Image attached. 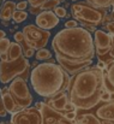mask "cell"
<instances>
[{"label": "cell", "instance_id": "23", "mask_svg": "<svg viewBox=\"0 0 114 124\" xmlns=\"http://www.w3.org/2000/svg\"><path fill=\"white\" fill-rule=\"evenodd\" d=\"M27 18H28V12L27 11H18V10L14 11L13 17H12V19L14 21V23H22Z\"/></svg>", "mask_w": 114, "mask_h": 124}, {"label": "cell", "instance_id": "25", "mask_svg": "<svg viewBox=\"0 0 114 124\" xmlns=\"http://www.w3.org/2000/svg\"><path fill=\"white\" fill-rule=\"evenodd\" d=\"M53 12H54V15H55L58 18H65V17L67 16V11H66V8H65V7H61V6L55 7V8L53 10Z\"/></svg>", "mask_w": 114, "mask_h": 124}, {"label": "cell", "instance_id": "33", "mask_svg": "<svg viewBox=\"0 0 114 124\" xmlns=\"http://www.w3.org/2000/svg\"><path fill=\"white\" fill-rule=\"evenodd\" d=\"M111 57L114 59V36H112V46H111Z\"/></svg>", "mask_w": 114, "mask_h": 124}, {"label": "cell", "instance_id": "16", "mask_svg": "<svg viewBox=\"0 0 114 124\" xmlns=\"http://www.w3.org/2000/svg\"><path fill=\"white\" fill-rule=\"evenodd\" d=\"M102 85L103 90L114 93V62L108 64L105 70H102Z\"/></svg>", "mask_w": 114, "mask_h": 124}, {"label": "cell", "instance_id": "41", "mask_svg": "<svg viewBox=\"0 0 114 124\" xmlns=\"http://www.w3.org/2000/svg\"><path fill=\"white\" fill-rule=\"evenodd\" d=\"M19 1H22V0H19Z\"/></svg>", "mask_w": 114, "mask_h": 124}, {"label": "cell", "instance_id": "36", "mask_svg": "<svg viewBox=\"0 0 114 124\" xmlns=\"http://www.w3.org/2000/svg\"><path fill=\"white\" fill-rule=\"evenodd\" d=\"M4 38H6V31L2 30V29H0V41H1Z\"/></svg>", "mask_w": 114, "mask_h": 124}, {"label": "cell", "instance_id": "18", "mask_svg": "<svg viewBox=\"0 0 114 124\" xmlns=\"http://www.w3.org/2000/svg\"><path fill=\"white\" fill-rule=\"evenodd\" d=\"M13 39H14V42H17V43L22 47L23 55H24L25 58H31V57L35 54V51H34L33 48H30V47L27 45V42H25V40H24V36H23L22 31H17V33H14Z\"/></svg>", "mask_w": 114, "mask_h": 124}, {"label": "cell", "instance_id": "24", "mask_svg": "<svg viewBox=\"0 0 114 124\" xmlns=\"http://www.w3.org/2000/svg\"><path fill=\"white\" fill-rule=\"evenodd\" d=\"M10 45H11V41L7 38H4L0 41V54L1 53H6L8 51V48H10Z\"/></svg>", "mask_w": 114, "mask_h": 124}, {"label": "cell", "instance_id": "2", "mask_svg": "<svg viewBox=\"0 0 114 124\" xmlns=\"http://www.w3.org/2000/svg\"><path fill=\"white\" fill-rule=\"evenodd\" d=\"M52 48L57 58L67 62L82 63L93 60L95 57L94 39L82 27L60 30L52 41Z\"/></svg>", "mask_w": 114, "mask_h": 124}, {"label": "cell", "instance_id": "40", "mask_svg": "<svg viewBox=\"0 0 114 124\" xmlns=\"http://www.w3.org/2000/svg\"><path fill=\"white\" fill-rule=\"evenodd\" d=\"M85 1H86V2H90V1H91V0H85Z\"/></svg>", "mask_w": 114, "mask_h": 124}, {"label": "cell", "instance_id": "39", "mask_svg": "<svg viewBox=\"0 0 114 124\" xmlns=\"http://www.w3.org/2000/svg\"><path fill=\"white\" fill-rule=\"evenodd\" d=\"M55 1H58V2H63L64 0H55Z\"/></svg>", "mask_w": 114, "mask_h": 124}, {"label": "cell", "instance_id": "15", "mask_svg": "<svg viewBox=\"0 0 114 124\" xmlns=\"http://www.w3.org/2000/svg\"><path fill=\"white\" fill-rule=\"evenodd\" d=\"M0 96H1V100H2V104L5 106V110L7 111V113H17L19 111H22V108L16 104L14 99L12 98L10 90H8V87H2L0 89Z\"/></svg>", "mask_w": 114, "mask_h": 124}, {"label": "cell", "instance_id": "30", "mask_svg": "<svg viewBox=\"0 0 114 124\" xmlns=\"http://www.w3.org/2000/svg\"><path fill=\"white\" fill-rule=\"evenodd\" d=\"M63 116H64V117H65L67 121H71V122H72V121H75V119H76V111L66 112V113H64Z\"/></svg>", "mask_w": 114, "mask_h": 124}, {"label": "cell", "instance_id": "11", "mask_svg": "<svg viewBox=\"0 0 114 124\" xmlns=\"http://www.w3.org/2000/svg\"><path fill=\"white\" fill-rule=\"evenodd\" d=\"M40 112L42 116V124H77L76 121H67L61 113L52 110L47 105H44Z\"/></svg>", "mask_w": 114, "mask_h": 124}, {"label": "cell", "instance_id": "19", "mask_svg": "<svg viewBox=\"0 0 114 124\" xmlns=\"http://www.w3.org/2000/svg\"><path fill=\"white\" fill-rule=\"evenodd\" d=\"M6 54H7V62H13V60L19 59L23 55V51H22V47L17 42H11L10 48L6 52Z\"/></svg>", "mask_w": 114, "mask_h": 124}, {"label": "cell", "instance_id": "7", "mask_svg": "<svg viewBox=\"0 0 114 124\" xmlns=\"http://www.w3.org/2000/svg\"><path fill=\"white\" fill-rule=\"evenodd\" d=\"M8 90L12 95V98L14 99L16 104L22 108H28L30 107V105L33 104V95L29 90L28 83L27 81L22 80V78H14L8 85Z\"/></svg>", "mask_w": 114, "mask_h": 124}, {"label": "cell", "instance_id": "31", "mask_svg": "<svg viewBox=\"0 0 114 124\" xmlns=\"http://www.w3.org/2000/svg\"><path fill=\"white\" fill-rule=\"evenodd\" d=\"M6 116H7V111L5 110V106H4L1 96H0V117H6Z\"/></svg>", "mask_w": 114, "mask_h": 124}, {"label": "cell", "instance_id": "14", "mask_svg": "<svg viewBox=\"0 0 114 124\" xmlns=\"http://www.w3.org/2000/svg\"><path fill=\"white\" fill-rule=\"evenodd\" d=\"M59 65L71 76H75L78 72L85 70L86 68L91 66L93 64V60H85V62H82V63H75V62H67V60H64L61 58H57Z\"/></svg>", "mask_w": 114, "mask_h": 124}, {"label": "cell", "instance_id": "35", "mask_svg": "<svg viewBox=\"0 0 114 124\" xmlns=\"http://www.w3.org/2000/svg\"><path fill=\"white\" fill-rule=\"evenodd\" d=\"M43 106H44V104H43V102H36V105H35V108H37L38 111H41Z\"/></svg>", "mask_w": 114, "mask_h": 124}, {"label": "cell", "instance_id": "5", "mask_svg": "<svg viewBox=\"0 0 114 124\" xmlns=\"http://www.w3.org/2000/svg\"><path fill=\"white\" fill-rule=\"evenodd\" d=\"M30 63L24 55L13 62H0V83L7 84L14 78L27 81L29 78Z\"/></svg>", "mask_w": 114, "mask_h": 124}, {"label": "cell", "instance_id": "13", "mask_svg": "<svg viewBox=\"0 0 114 124\" xmlns=\"http://www.w3.org/2000/svg\"><path fill=\"white\" fill-rule=\"evenodd\" d=\"M36 27L42 30H50L59 24V18L53 11H42L36 16Z\"/></svg>", "mask_w": 114, "mask_h": 124}, {"label": "cell", "instance_id": "17", "mask_svg": "<svg viewBox=\"0 0 114 124\" xmlns=\"http://www.w3.org/2000/svg\"><path fill=\"white\" fill-rule=\"evenodd\" d=\"M16 4L13 0H6L1 8H0V21L2 22L4 25H8V22L12 19L13 13L16 11Z\"/></svg>", "mask_w": 114, "mask_h": 124}, {"label": "cell", "instance_id": "38", "mask_svg": "<svg viewBox=\"0 0 114 124\" xmlns=\"http://www.w3.org/2000/svg\"><path fill=\"white\" fill-rule=\"evenodd\" d=\"M112 18H113V21H114V7H113V11H112Z\"/></svg>", "mask_w": 114, "mask_h": 124}, {"label": "cell", "instance_id": "9", "mask_svg": "<svg viewBox=\"0 0 114 124\" xmlns=\"http://www.w3.org/2000/svg\"><path fill=\"white\" fill-rule=\"evenodd\" d=\"M10 124H42V116L37 108L30 106L12 115Z\"/></svg>", "mask_w": 114, "mask_h": 124}, {"label": "cell", "instance_id": "21", "mask_svg": "<svg viewBox=\"0 0 114 124\" xmlns=\"http://www.w3.org/2000/svg\"><path fill=\"white\" fill-rule=\"evenodd\" d=\"M89 4H91L94 7L106 10V8L111 7L112 5H114V0H91Z\"/></svg>", "mask_w": 114, "mask_h": 124}, {"label": "cell", "instance_id": "28", "mask_svg": "<svg viewBox=\"0 0 114 124\" xmlns=\"http://www.w3.org/2000/svg\"><path fill=\"white\" fill-rule=\"evenodd\" d=\"M78 27V22H76L75 19H70L67 22H65V28L66 29H73Z\"/></svg>", "mask_w": 114, "mask_h": 124}, {"label": "cell", "instance_id": "22", "mask_svg": "<svg viewBox=\"0 0 114 124\" xmlns=\"http://www.w3.org/2000/svg\"><path fill=\"white\" fill-rule=\"evenodd\" d=\"M35 58L36 60H47V59H52V52L47 48H41L36 51L35 53Z\"/></svg>", "mask_w": 114, "mask_h": 124}, {"label": "cell", "instance_id": "37", "mask_svg": "<svg viewBox=\"0 0 114 124\" xmlns=\"http://www.w3.org/2000/svg\"><path fill=\"white\" fill-rule=\"evenodd\" d=\"M111 100H114V93H111Z\"/></svg>", "mask_w": 114, "mask_h": 124}, {"label": "cell", "instance_id": "10", "mask_svg": "<svg viewBox=\"0 0 114 124\" xmlns=\"http://www.w3.org/2000/svg\"><path fill=\"white\" fill-rule=\"evenodd\" d=\"M93 113L101 121L102 124H114V100L108 102H100Z\"/></svg>", "mask_w": 114, "mask_h": 124}, {"label": "cell", "instance_id": "29", "mask_svg": "<svg viewBox=\"0 0 114 124\" xmlns=\"http://www.w3.org/2000/svg\"><path fill=\"white\" fill-rule=\"evenodd\" d=\"M108 101H111V93L103 90L101 94V102H108Z\"/></svg>", "mask_w": 114, "mask_h": 124}, {"label": "cell", "instance_id": "12", "mask_svg": "<svg viewBox=\"0 0 114 124\" xmlns=\"http://www.w3.org/2000/svg\"><path fill=\"white\" fill-rule=\"evenodd\" d=\"M67 102H70L67 92H61L52 98H46L43 101L44 105H47L48 107H50L52 110H54L61 115L65 113V106Z\"/></svg>", "mask_w": 114, "mask_h": 124}, {"label": "cell", "instance_id": "34", "mask_svg": "<svg viewBox=\"0 0 114 124\" xmlns=\"http://www.w3.org/2000/svg\"><path fill=\"white\" fill-rule=\"evenodd\" d=\"M0 62H7V54L6 53H1L0 54Z\"/></svg>", "mask_w": 114, "mask_h": 124}, {"label": "cell", "instance_id": "1", "mask_svg": "<svg viewBox=\"0 0 114 124\" xmlns=\"http://www.w3.org/2000/svg\"><path fill=\"white\" fill-rule=\"evenodd\" d=\"M102 70L96 66H89L85 70L71 76L67 88L69 100L76 110L90 111L101 102Z\"/></svg>", "mask_w": 114, "mask_h": 124}, {"label": "cell", "instance_id": "27", "mask_svg": "<svg viewBox=\"0 0 114 124\" xmlns=\"http://www.w3.org/2000/svg\"><path fill=\"white\" fill-rule=\"evenodd\" d=\"M105 29L108 31V34H109L111 36H114V21L107 23V24H105Z\"/></svg>", "mask_w": 114, "mask_h": 124}, {"label": "cell", "instance_id": "8", "mask_svg": "<svg viewBox=\"0 0 114 124\" xmlns=\"http://www.w3.org/2000/svg\"><path fill=\"white\" fill-rule=\"evenodd\" d=\"M22 34L24 36L27 45L34 51L44 48V46L48 43V40L50 38V33L48 30H42L34 24L25 25L22 30Z\"/></svg>", "mask_w": 114, "mask_h": 124}, {"label": "cell", "instance_id": "3", "mask_svg": "<svg viewBox=\"0 0 114 124\" xmlns=\"http://www.w3.org/2000/svg\"><path fill=\"white\" fill-rule=\"evenodd\" d=\"M70 78V75L57 63L37 64L30 72L33 89L43 98H52L61 92H66Z\"/></svg>", "mask_w": 114, "mask_h": 124}, {"label": "cell", "instance_id": "32", "mask_svg": "<svg viewBox=\"0 0 114 124\" xmlns=\"http://www.w3.org/2000/svg\"><path fill=\"white\" fill-rule=\"evenodd\" d=\"M106 64L103 63V62H100V60H97V64H96V68H99L100 70H105L106 69Z\"/></svg>", "mask_w": 114, "mask_h": 124}, {"label": "cell", "instance_id": "20", "mask_svg": "<svg viewBox=\"0 0 114 124\" xmlns=\"http://www.w3.org/2000/svg\"><path fill=\"white\" fill-rule=\"evenodd\" d=\"M27 1H28V4L30 5L29 12L37 16L38 13H41V7L43 6V4H44L47 0H27Z\"/></svg>", "mask_w": 114, "mask_h": 124}, {"label": "cell", "instance_id": "26", "mask_svg": "<svg viewBox=\"0 0 114 124\" xmlns=\"http://www.w3.org/2000/svg\"><path fill=\"white\" fill-rule=\"evenodd\" d=\"M27 7H28V1H25V0H22L16 4V10H18V11H25Z\"/></svg>", "mask_w": 114, "mask_h": 124}, {"label": "cell", "instance_id": "4", "mask_svg": "<svg viewBox=\"0 0 114 124\" xmlns=\"http://www.w3.org/2000/svg\"><path fill=\"white\" fill-rule=\"evenodd\" d=\"M71 12L76 22H80L82 25L97 27L101 25L107 16L106 10L94 7L89 2H75L71 5Z\"/></svg>", "mask_w": 114, "mask_h": 124}, {"label": "cell", "instance_id": "6", "mask_svg": "<svg viewBox=\"0 0 114 124\" xmlns=\"http://www.w3.org/2000/svg\"><path fill=\"white\" fill-rule=\"evenodd\" d=\"M94 46H95V54L100 62H103L106 65L113 63L114 59L111 57V46H112V36L97 29L94 33Z\"/></svg>", "mask_w": 114, "mask_h": 124}]
</instances>
